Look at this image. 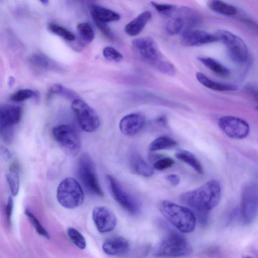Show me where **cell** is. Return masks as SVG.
I'll return each mask as SVG.
<instances>
[{
  "label": "cell",
  "instance_id": "obj_19",
  "mask_svg": "<svg viewBox=\"0 0 258 258\" xmlns=\"http://www.w3.org/2000/svg\"><path fill=\"white\" fill-rule=\"evenodd\" d=\"M130 167L136 174L149 177L154 174L153 169L138 153H134L130 158Z\"/></svg>",
  "mask_w": 258,
  "mask_h": 258
},
{
  "label": "cell",
  "instance_id": "obj_12",
  "mask_svg": "<svg viewBox=\"0 0 258 258\" xmlns=\"http://www.w3.org/2000/svg\"><path fill=\"white\" fill-rule=\"evenodd\" d=\"M221 130L229 138L236 140L245 138L250 132L248 122L244 119L231 115L221 117L218 121Z\"/></svg>",
  "mask_w": 258,
  "mask_h": 258
},
{
  "label": "cell",
  "instance_id": "obj_29",
  "mask_svg": "<svg viewBox=\"0 0 258 258\" xmlns=\"http://www.w3.org/2000/svg\"><path fill=\"white\" fill-rule=\"evenodd\" d=\"M37 96L38 93L35 91L29 89H20L11 95L10 100L15 102H20Z\"/></svg>",
  "mask_w": 258,
  "mask_h": 258
},
{
  "label": "cell",
  "instance_id": "obj_34",
  "mask_svg": "<svg viewBox=\"0 0 258 258\" xmlns=\"http://www.w3.org/2000/svg\"><path fill=\"white\" fill-rule=\"evenodd\" d=\"M103 55L108 60L118 62L123 58L122 54L114 47L106 46L103 50Z\"/></svg>",
  "mask_w": 258,
  "mask_h": 258
},
{
  "label": "cell",
  "instance_id": "obj_31",
  "mask_svg": "<svg viewBox=\"0 0 258 258\" xmlns=\"http://www.w3.org/2000/svg\"><path fill=\"white\" fill-rule=\"evenodd\" d=\"M6 179L12 195L16 196L19 192L20 186L19 172L10 171L6 174Z\"/></svg>",
  "mask_w": 258,
  "mask_h": 258
},
{
  "label": "cell",
  "instance_id": "obj_15",
  "mask_svg": "<svg viewBox=\"0 0 258 258\" xmlns=\"http://www.w3.org/2000/svg\"><path fill=\"white\" fill-rule=\"evenodd\" d=\"M217 41L219 39L215 34L193 28L184 30L181 34V43L187 46H199Z\"/></svg>",
  "mask_w": 258,
  "mask_h": 258
},
{
  "label": "cell",
  "instance_id": "obj_13",
  "mask_svg": "<svg viewBox=\"0 0 258 258\" xmlns=\"http://www.w3.org/2000/svg\"><path fill=\"white\" fill-rule=\"evenodd\" d=\"M133 46L139 55L147 62L155 66L161 60L157 44L151 37L137 38L132 42Z\"/></svg>",
  "mask_w": 258,
  "mask_h": 258
},
{
  "label": "cell",
  "instance_id": "obj_7",
  "mask_svg": "<svg viewBox=\"0 0 258 258\" xmlns=\"http://www.w3.org/2000/svg\"><path fill=\"white\" fill-rule=\"evenodd\" d=\"M219 40L226 46L231 59L238 63H245L248 58V50L244 41L238 36L223 29L216 31Z\"/></svg>",
  "mask_w": 258,
  "mask_h": 258
},
{
  "label": "cell",
  "instance_id": "obj_30",
  "mask_svg": "<svg viewBox=\"0 0 258 258\" xmlns=\"http://www.w3.org/2000/svg\"><path fill=\"white\" fill-rule=\"evenodd\" d=\"M48 29L53 33L66 40L73 41L76 38L75 35L73 33L58 25L50 24L48 26Z\"/></svg>",
  "mask_w": 258,
  "mask_h": 258
},
{
  "label": "cell",
  "instance_id": "obj_28",
  "mask_svg": "<svg viewBox=\"0 0 258 258\" xmlns=\"http://www.w3.org/2000/svg\"><path fill=\"white\" fill-rule=\"evenodd\" d=\"M68 235L72 242L79 248L84 249L86 246V241L83 235L77 229L70 227L67 230Z\"/></svg>",
  "mask_w": 258,
  "mask_h": 258
},
{
  "label": "cell",
  "instance_id": "obj_4",
  "mask_svg": "<svg viewBox=\"0 0 258 258\" xmlns=\"http://www.w3.org/2000/svg\"><path fill=\"white\" fill-rule=\"evenodd\" d=\"M78 177L87 192L91 195L103 197V192L100 185L92 157L87 153L80 156L78 163Z\"/></svg>",
  "mask_w": 258,
  "mask_h": 258
},
{
  "label": "cell",
  "instance_id": "obj_23",
  "mask_svg": "<svg viewBox=\"0 0 258 258\" xmlns=\"http://www.w3.org/2000/svg\"><path fill=\"white\" fill-rule=\"evenodd\" d=\"M199 60L216 75L224 78L230 76L229 69L217 60L209 57H199Z\"/></svg>",
  "mask_w": 258,
  "mask_h": 258
},
{
  "label": "cell",
  "instance_id": "obj_41",
  "mask_svg": "<svg viewBox=\"0 0 258 258\" xmlns=\"http://www.w3.org/2000/svg\"><path fill=\"white\" fill-rule=\"evenodd\" d=\"M13 208V200L11 197H9L8 200L6 208V215L7 222L9 224H11V216Z\"/></svg>",
  "mask_w": 258,
  "mask_h": 258
},
{
  "label": "cell",
  "instance_id": "obj_21",
  "mask_svg": "<svg viewBox=\"0 0 258 258\" xmlns=\"http://www.w3.org/2000/svg\"><path fill=\"white\" fill-rule=\"evenodd\" d=\"M196 76L197 79L201 84L213 90L220 92H230L238 89L237 87L235 85L215 81L201 72H197Z\"/></svg>",
  "mask_w": 258,
  "mask_h": 258
},
{
  "label": "cell",
  "instance_id": "obj_11",
  "mask_svg": "<svg viewBox=\"0 0 258 258\" xmlns=\"http://www.w3.org/2000/svg\"><path fill=\"white\" fill-rule=\"evenodd\" d=\"M71 107L83 130L91 133L99 127L100 119L97 113L85 101L80 98L76 99L72 101Z\"/></svg>",
  "mask_w": 258,
  "mask_h": 258
},
{
  "label": "cell",
  "instance_id": "obj_24",
  "mask_svg": "<svg viewBox=\"0 0 258 258\" xmlns=\"http://www.w3.org/2000/svg\"><path fill=\"white\" fill-rule=\"evenodd\" d=\"M175 156L178 159L189 165L199 174H203L204 170L201 163L192 153L180 150L176 152Z\"/></svg>",
  "mask_w": 258,
  "mask_h": 258
},
{
  "label": "cell",
  "instance_id": "obj_14",
  "mask_svg": "<svg viewBox=\"0 0 258 258\" xmlns=\"http://www.w3.org/2000/svg\"><path fill=\"white\" fill-rule=\"evenodd\" d=\"M92 218L97 230L101 233L111 231L117 223L114 213L104 206L95 207L92 212Z\"/></svg>",
  "mask_w": 258,
  "mask_h": 258
},
{
  "label": "cell",
  "instance_id": "obj_37",
  "mask_svg": "<svg viewBox=\"0 0 258 258\" xmlns=\"http://www.w3.org/2000/svg\"><path fill=\"white\" fill-rule=\"evenodd\" d=\"M151 4L159 13L164 15L171 14L175 9V6L171 4H160L154 2H151Z\"/></svg>",
  "mask_w": 258,
  "mask_h": 258
},
{
  "label": "cell",
  "instance_id": "obj_44",
  "mask_svg": "<svg viewBox=\"0 0 258 258\" xmlns=\"http://www.w3.org/2000/svg\"><path fill=\"white\" fill-rule=\"evenodd\" d=\"M242 258H257V256L255 255V256H252V255H243Z\"/></svg>",
  "mask_w": 258,
  "mask_h": 258
},
{
  "label": "cell",
  "instance_id": "obj_6",
  "mask_svg": "<svg viewBox=\"0 0 258 258\" xmlns=\"http://www.w3.org/2000/svg\"><path fill=\"white\" fill-rule=\"evenodd\" d=\"M240 214L244 223L249 224L258 215V182L250 181L242 188Z\"/></svg>",
  "mask_w": 258,
  "mask_h": 258
},
{
  "label": "cell",
  "instance_id": "obj_40",
  "mask_svg": "<svg viewBox=\"0 0 258 258\" xmlns=\"http://www.w3.org/2000/svg\"><path fill=\"white\" fill-rule=\"evenodd\" d=\"M240 20L248 28L254 32L258 35V24L253 20L248 18H242Z\"/></svg>",
  "mask_w": 258,
  "mask_h": 258
},
{
  "label": "cell",
  "instance_id": "obj_35",
  "mask_svg": "<svg viewBox=\"0 0 258 258\" xmlns=\"http://www.w3.org/2000/svg\"><path fill=\"white\" fill-rule=\"evenodd\" d=\"M175 162L172 158L169 157H159L154 162L153 166L158 170H162L172 167Z\"/></svg>",
  "mask_w": 258,
  "mask_h": 258
},
{
  "label": "cell",
  "instance_id": "obj_45",
  "mask_svg": "<svg viewBox=\"0 0 258 258\" xmlns=\"http://www.w3.org/2000/svg\"><path fill=\"white\" fill-rule=\"evenodd\" d=\"M40 2L42 3L44 5H46L49 3V1H47V0H43V1H40Z\"/></svg>",
  "mask_w": 258,
  "mask_h": 258
},
{
  "label": "cell",
  "instance_id": "obj_32",
  "mask_svg": "<svg viewBox=\"0 0 258 258\" xmlns=\"http://www.w3.org/2000/svg\"><path fill=\"white\" fill-rule=\"evenodd\" d=\"M77 30L85 41L90 42L94 39V32L89 24L85 22L80 23L77 25Z\"/></svg>",
  "mask_w": 258,
  "mask_h": 258
},
{
  "label": "cell",
  "instance_id": "obj_26",
  "mask_svg": "<svg viewBox=\"0 0 258 258\" xmlns=\"http://www.w3.org/2000/svg\"><path fill=\"white\" fill-rule=\"evenodd\" d=\"M177 144V142L169 137L166 136H160L150 143L149 150L151 151H156L168 149L174 147Z\"/></svg>",
  "mask_w": 258,
  "mask_h": 258
},
{
  "label": "cell",
  "instance_id": "obj_36",
  "mask_svg": "<svg viewBox=\"0 0 258 258\" xmlns=\"http://www.w3.org/2000/svg\"><path fill=\"white\" fill-rule=\"evenodd\" d=\"M156 68L161 72L169 76H173L175 73V68L171 62L161 60L156 66Z\"/></svg>",
  "mask_w": 258,
  "mask_h": 258
},
{
  "label": "cell",
  "instance_id": "obj_9",
  "mask_svg": "<svg viewBox=\"0 0 258 258\" xmlns=\"http://www.w3.org/2000/svg\"><path fill=\"white\" fill-rule=\"evenodd\" d=\"M22 109L20 106L3 105L0 107V132L5 142L11 143L14 135L15 125L19 123L22 116Z\"/></svg>",
  "mask_w": 258,
  "mask_h": 258
},
{
  "label": "cell",
  "instance_id": "obj_27",
  "mask_svg": "<svg viewBox=\"0 0 258 258\" xmlns=\"http://www.w3.org/2000/svg\"><path fill=\"white\" fill-rule=\"evenodd\" d=\"M183 28V23L178 15L169 19L165 25L166 32L171 35L178 33Z\"/></svg>",
  "mask_w": 258,
  "mask_h": 258
},
{
  "label": "cell",
  "instance_id": "obj_46",
  "mask_svg": "<svg viewBox=\"0 0 258 258\" xmlns=\"http://www.w3.org/2000/svg\"><path fill=\"white\" fill-rule=\"evenodd\" d=\"M256 109L258 110V106L256 107Z\"/></svg>",
  "mask_w": 258,
  "mask_h": 258
},
{
  "label": "cell",
  "instance_id": "obj_33",
  "mask_svg": "<svg viewBox=\"0 0 258 258\" xmlns=\"http://www.w3.org/2000/svg\"><path fill=\"white\" fill-rule=\"evenodd\" d=\"M25 213L29 219L31 223L33 225L37 233L44 237L49 239L50 238L49 234L43 227L36 217L28 210H26Z\"/></svg>",
  "mask_w": 258,
  "mask_h": 258
},
{
  "label": "cell",
  "instance_id": "obj_18",
  "mask_svg": "<svg viewBox=\"0 0 258 258\" xmlns=\"http://www.w3.org/2000/svg\"><path fill=\"white\" fill-rule=\"evenodd\" d=\"M151 17L152 14L149 11L142 12L125 25V33L132 36L138 35L143 30Z\"/></svg>",
  "mask_w": 258,
  "mask_h": 258
},
{
  "label": "cell",
  "instance_id": "obj_3",
  "mask_svg": "<svg viewBox=\"0 0 258 258\" xmlns=\"http://www.w3.org/2000/svg\"><path fill=\"white\" fill-rule=\"evenodd\" d=\"M192 249L181 234L171 231L159 243L154 251L158 257H179L190 254Z\"/></svg>",
  "mask_w": 258,
  "mask_h": 258
},
{
  "label": "cell",
  "instance_id": "obj_20",
  "mask_svg": "<svg viewBox=\"0 0 258 258\" xmlns=\"http://www.w3.org/2000/svg\"><path fill=\"white\" fill-rule=\"evenodd\" d=\"M91 14L94 22L108 23L119 20L120 15L116 12L97 5H92Z\"/></svg>",
  "mask_w": 258,
  "mask_h": 258
},
{
  "label": "cell",
  "instance_id": "obj_8",
  "mask_svg": "<svg viewBox=\"0 0 258 258\" xmlns=\"http://www.w3.org/2000/svg\"><path fill=\"white\" fill-rule=\"evenodd\" d=\"M52 136L55 141L68 154L76 156L81 147L80 137L72 126L62 124L53 127Z\"/></svg>",
  "mask_w": 258,
  "mask_h": 258
},
{
  "label": "cell",
  "instance_id": "obj_2",
  "mask_svg": "<svg viewBox=\"0 0 258 258\" xmlns=\"http://www.w3.org/2000/svg\"><path fill=\"white\" fill-rule=\"evenodd\" d=\"M159 209L165 218L181 232L188 233L194 230L197 218L189 208L164 200L159 203Z\"/></svg>",
  "mask_w": 258,
  "mask_h": 258
},
{
  "label": "cell",
  "instance_id": "obj_17",
  "mask_svg": "<svg viewBox=\"0 0 258 258\" xmlns=\"http://www.w3.org/2000/svg\"><path fill=\"white\" fill-rule=\"evenodd\" d=\"M104 252L112 256H123L130 250L128 241L121 236H114L106 239L102 245Z\"/></svg>",
  "mask_w": 258,
  "mask_h": 258
},
{
  "label": "cell",
  "instance_id": "obj_42",
  "mask_svg": "<svg viewBox=\"0 0 258 258\" xmlns=\"http://www.w3.org/2000/svg\"><path fill=\"white\" fill-rule=\"evenodd\" d=\"M166 180L172 186H176L180 182V178L179 176L175 174H171L166 176Z\"/></svg>",
  "mask_w": 258,
  "mask_h": 258
},
{
  "label": "cell",
  "instance_id": "obj_38",
  "mask_svg": "<svg viewBox=\"0 0 258 258\" xmlns=\"http://www.w3.org/2000/svg\"><path fill=\"white\" fill-rule=\"evenodd\" d=\"M96 26L101 31V32L108 39L112 40L114 38L113 34L108 27V26L104 23L99 22H94Z\"/></svg>",
  "mask_w": 258,
  "mask_h": 258
},
{
  "label": "cell",
  "instance_id": "obj_5",
  "mask_svg": "<svg viewBox=\"0 0 258 258\" xmlns=\"http://www.w3.org/2000/svg\"><path fill=\"white\" fill-rule=\"evenodd\" d=\"M56 198L63 207L72 209L80 206L84 201V192L79 182L74 178L68 177L59 184Z\"/></svg>",
  "mask_w": 258,
  "mask_h": 258
},
{
  "label": "cell",
  "instance_id": "obj_10",
  "mask_svg": "<svg viewBox=\"0 0 258 258\" xmlns=\"http://www.w3.org/2000/svg\"><path fill=\"white\" fill-rule=\"evenodd\" d=\"M107 187L115 201L131 215L137 214L140 210L138 202L126 191L120 183L111 175H106Z\"/></svg>",
  "mask_w": 258,
  "mask_h": 258
},
{
  "label": "cell",
  "instance_id": "obj_25",
  "mask_svg": "<svg viewBox=\"0 0 258 258\" xmlns=\"http://www.w3.org/2000/svg\"><path fill=\"white\" fill-rule=\"evenodd\" d=\"M208 7L213 11L224 15L234 16L237 13V10L235 6L221 1H210Z\"/></svg>",
  "mask_w": 258,
  "mask_h": 258
},
{
  "label": "cell",
  "instance_id": "obj_1",
  "mask_svg": "<svg viewBox=\"0 0 258 258\" xmlns=\"http://www.w3.org/2000/svg\"><path fill=\"white\" fill-rule=\"evenodd\" d=\"M221 192L220 183L211 179L195 189L183 193L180 200L192 211L199 221L205 224L210 211L219 203Z\"/></svg>",
  "mask_w": 258,
  "mask_h": 258
},
{
  "label": "cell",
  "instance_id": "obj_22",
  "mask_svg": "<svg viewBox=\"0 0 258 258\" xmlns=\"http://www.w3.org/2000/svg\"><path fill=\"white\" fill-rule=\"evenodd\" d=\"M177 15L183 23L184 27H185L184 30L198 25L202 21L201 16L198 13L187 7H183L179 9Z\"/></svg>",
  "mask_w": 258,
  "mask_h": 258
},
{
  "label": "cell",
  "instance_id": "obj_43",
  "mask_svg": "<svg viewBox=\"0 0 258 258\" xmlns=\"http://www.w3.org/2000/svg\"><path fill=\"white\" fill-rule=\"evenodd\" d=\"M14 81L15 80L13 77H10L9 79V85L11 87L14 84Z\"/></svg>",
  "mask_w": 258,
  "mask_h": 258
},
{
  "label": "cell",
  "instance_id": "obj_16",
  "mask_svg": "<svg viewBox=\"0 0 258 258\" xmlns=\"http://www.w3.org/2000/svg\"><path fill=\"white\" fill-rule=\"evenodd\" d=\"M146 118L141 113H133L123 117L119 121L120 132L127 136H133L137 134L146 124Z\"/></svg>",
  "mask_w": 258,
  "mask_h": 258
},
{
  "label": "cell",
  "instance_id": "obj_39",
  "mask_svg": "<svg viewBox=\"0 0 258 258\" xmlns=\"http://www.w3.org/2000/svg\"><path fill=\"white\" fill-rule=\"evenodd\" d=\"M32 61L35 64L43 67L47 68L50 64L48 60L44 56L35 54L32 57Z\"/></svg>",
  "mask_w": 258,
  "mask_h": 258
}]
</instances>
